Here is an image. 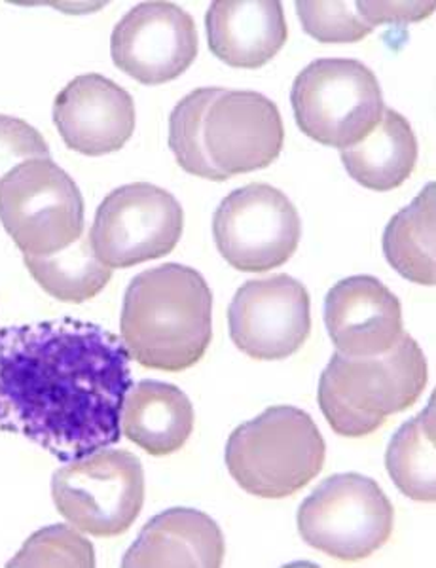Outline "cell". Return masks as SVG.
<instances>
[{
    "label": "cell",
    "instance_id": "obj_1",
    "mask_svg": "<svg viewBox=\"0 0 436 568\" xmlns=\"http://www.w3.org/2000/svg\"><path fill=\"white\" fill-rule=\"evenodd\" d=\"M131 387L130 351L99 324L67 317L0 328V433L61 463L120 442Z\"/></svg>",
    "mask_w": 436,
    "mask_h": 568
},
{
    "label": "cell",
    "instance_id": "obj_2",
    "mask_svg": "<svg viewBox=\"0 0 436 568\" xmlns=\"http://www.w3.org/2000/svg\"><path fill=\"white\" fill-rule=\"evenodd\" d=\"M283 142L277 104L256 91L200 88L171 112V152L186 173L205 181L270 168Z\"/></svg>",
    "mask_w": 436,
    "mask_h": 568
},
{
    "label": "cell",
    "instance_id": "obj_3",
    "mask_svg": "<svg viewBox=\"0 0 436 568\" xmlns=\"http://www.w3.org/2000/svg\"><path fill=\"white\" fill-rule=\"evenodd\" d=\"M120 329L131 358L144 368H192L213 339V292L189 265L146 270L125 291Z\"/></svg>",
    "mask_w": 436,
    "mask_h": 568
},
{
    "label": "cell",
    "instance_id": "obj_4",
    "mask_svg": "<svg viewBox=\"0 0 436 568\" xmlns=\"http://www.w3.org/2000/svg\"><path fill=\"white\" fill-rule=\"evenodd\" d=\"M427 385V361L416 339L403 332L387 353L349 358L334 353L321 375V412L334 433L365 438L391 415L410 409Z\"/></svg>",
    "mask_w": 436,
    "mask_h": 568
},
{
    "label": "cell",
    "instance_id": "obj_5",
    "mask_svg": "<svg viewBox=\"0 0 436 568\" xmlns=\"http://www.w3.org/2000/svg\"><path fill=\"white\" fill-rule=\"evenodd\" d=\"M325 457V439L312 415L294 406H272L235 428L224 459L243 491L287 498L320 476Z\"/></svg>",
    "mask_w": 436,
    "mask_h": 568
},
{
    "label": "cell",
    "instance_id": "obj_6",
    "mask_svg": "<svg viewBox=\"0 0 436 568\" xmlns=\"http://www.w3.org/2000/svg\"><path fill=\"white\" fill-rule=\"evenodd\" d=\"M294 118L310 139L349 149L371 133L384 114L376 74L355 59H317L300 72L291 91Z\"/></svg>",
    "mask_w": 436,
    "mask_h": 568
},
{
    "label": "cell",
    "instance_id": "obj_7",
    "mask_svg": "<svg viewBox=\"0 0 436 568\" xmlns=\"http://www.w3.org/2000/svg\"><path fill=\"white\" fill-rule=\"evenodd\" d=\"M302 540L338 561H361L393 535L395 510L378 481L363 474H334L300 504Z\"/></svg>",
    "mask_w": 436,
    "mask_h": 568
},
{
    "label": "cell",
    "instance_id": "obj_8",
    "mask_svg": "<svg viewBox=\"0 0 436 568\" xmlns=\"http://www.w3.org/2000/svg\"><path fill=\"white\" fill-rule=\"evenodd\" d=\"M0 222L23 254L52 256L84 235V200L58 163L31 160L0 181Z\"/></svg>",
    "mask_w": 436,
    "mask_h": 568
},
{
    "label": "cell",
    "instance_id": "obj_9",
    "mask_svg": "<svg viewBox=\"0 0 436 568\" xmlns=\"http://www.w3.org/2000/svg\"><path fill=\"white\" fill-rule=\"evenodd\" d=\"M52 498L59 514L82 532L124 535L143 510V465L133 453L101 449L59 468Z\"/></svg>",
    "mask_w": 436,
    "mask_h": 568
},
{
    "label": "cell",
    "instance_id": "obj_10",
    "mask_svg": "<svg viewBox=\"0 0 436 568\" xmlns=\"http://www.w3.org/2000/svg\"><path fill=\"white\" fill-rule=\"evenodd\" d=\"M184 211L175 195L149 182L112 190L88 233L101 264L125 270L170 254L183 237Z\"/></svg>",
    "mask_w": 436,
    "mask_h": 568
},
{
    "label": "cell",
    "instance_id": "obj_11",
    "mask_svg": "<svg viewBox=\"0 0 436 568\" xmlns=\"http://www.w3.org/2000/svg\"><path fill=\"white\" fill-rule=\"evenodd\" d=\"M213 235L222 258L234 270L264 273L293 258L302 220L281 190L253 182L222 200L213 216Z\"/></svg>",
    "mask_w": 436,
    "mask_h": 568
},
{
    "label": "cell",
    "instance_id": "obj_12",
    "mask_svg": "<svg viewBox=\"0 0 436 568\" xmlns=\"http://www.w3.org/2000/svg\"><path fill=\"white\" fill-rule=\"evenodd\" d=\"M230 337L254 361H283L298 353L312 332L306 286L285 273L253 278L235 292L229 310Z\"/></svg>",
    "mask_w": 436,
    "mask_h": 568
},
{
    "label": "cell",
    "instance_id": "obj_13",
    "mask_svg": "<svg viewBox=\"0 0 436 568\" xmlns=\"http://www.w3.org/2000/svg\"><path fill=\"white\" fill-rule=\"evenodd\" d=\"M200 50L192 16L173 2H143L118 21L111 37L114 65L144 85L168 84L189 71Z\"/></svg>",
    "mask_w": 436,
    "mask_h": 568
},
{
    "label": "cell",
    "instance_id": "obj_14",
    "mask_svg": "<svg viewBox=\"0 0 436 568\" xmlns=\"http://www.w3.org/2000/svg\"><path fill=\"white\" fill-rule=\"evenodd\" d=\"M53 123L69 149L79 154H112L124 149L135 131L130 93L101 74H82L59 91Z\"/></svg>",
    "mask_w": 436,
    "mask_h": 568
},
{
    "label": "cell",
    "instance_id": "obj_15",
    "mask_svg": "<svg viewBox=\"0 0 436 568\" xmlns=\"http://www.w3.org/2000/svg\"><path fill=\"white\" fill-rule=\"evenodd\" d=\"M325 324L339 355H384L403 334V307L379 278H342L325 300Z\"/></svg>",
    "mask_w": 436,
    "mask_h": 568
},
{
    "label": "cell",
    "instance_id": "obj_16",
    "mask_svg": "<svg viewBox=\"0 0 436 568\" xmlns=\"http://www.w3.org/2000/svg\"><path fill=\"white\" fill-rule=\"evenodd\" d=\"M209 50L234 69H258L281 52L288 39L285 12L277 0H216L205 16Z\"/></svg>",
    "mask_w": 436,
    "mask_h": 568
},
{
    "label": "cell",
    "instance_id": "obj_17",
    "mask_svg": "<svg viewBox=\"0 0 436 568\" xmlns=\"http://www.w3.org/2000/svg\"><path fill=\"white\" fill-rule=\"evenodd\" d=\"M224 554V535L213 517L192 508H171L144 525L122 567L219 568Z\"/></svg>",
    "mask_w": 436,
    "mask_h": 568
},
{
    "label": "cell",
    "instance_id": "obj_18",
    "mask_svg": "<svg viewBox=\"0 0 436 568\" xmlns=\"http://www.w3.org/2000/svg\"><path fill=\"white\" fill-rule=\"evenodd\" d=\"M194 420V406L181 388L144 379L125 396L122 433L152 457H165L183 449Z\"/></svg>",
    "mask_w": 436,
    "mask_h": 568
},
{
    "label": "cell",
    "instance_id": "obj_19",
    "mask_svg": "<svg viewBox=\"0 0 436 568\" xmlns=\"http://www.w3.org/2000/svg\"><path fill=\"white\" fill-rule=\"evenodd\" d=\"M339 155L353 181L374 192H391L416 169V133L403 114L385 109L378 125L363 141L339 150Z\"/></svg>",
    "mask_w": 436,
    "mask_h": 568
},
{
    "label": "cell",
    "instance_id": "obj_20",
    "mask_svg": "<svg viewBox=\"0 0 436 568\" xmlns=\"http://www.w3.org/2000/svg\"><path fill=\"white\" fill-rule=\"evenodd\" d=\"M435 192V182H430L389 220L384 233V254L391 267L422 286H435L436 281Z\"/></svg>",
    "mask_w": 436,
    "mask_h": 568
},
{
    "label": "cell",
    "instance_id": "obj_21",
    "mask_svg": "<svg viewBox=\"0 0 436 568\" xmlns=\"http://www.w3.org/2000/svg\"><path fill=\"white\" fill-rule=\"evenodd\" d=\"M435 396L414 419L391 438L385 466L404 497L416 503L436 500Z\"/></svg>",
    "mask_w": 436,
    "mask_h": 568
},
{
    "label": "cell",
    "instance_id": "obj_22",
    "mask_svg": "<svg viewBox=\"0 0 436 568\" xmlns=\"http://www.w3.org/2000/svg\"><path fill=\"white\" fill-rule=\"evenodd\" d=\"M27 270L40 288L65 304H84L111 283L112 270L99 262L90 237H80L52 256L23 254Z\"/></svg>",
    "mask_w": 436,
    "mask_h": 568
},
{
    "label": "cell",
    "instance_id": "obj_23",
    "mask_svg": "<svg viewBox=\"0 0 436 568\" xmlns=\"http://www.w3.org/2000/svg\"><path fill=\"white\" fill-rule=\"evenodd\" d=\"M8 567H95V549L67 525H52L34 532Z\"/></svg>",
    "mask_w": 436,
    "mask_h": 568
},
{
    "label": "cell",
    "instance_id": "obj_24",
    "mask_svg": "<svg viewBox=\"0 0 436 568\" xmlns=\"http://www.w3.org/2000/svg\"><path fill=\"white\" fill-rule=\"evenodd\" d=\"M296 12L304 31L325 44L358 42L374 31L355 2H296Z\"/></svg>",
    "mask_w": 436,
    "mask_h": 568
},
{
    "label": "cell",
    "instance_id": "obj_25",
    "mask_svg": "<svg viewBox=\"0 0 436 568\" xmlns=\"http://www.w3.org/2000/svg\"><path fill=\"white\" fill-rule=\"evenodd\" d=\"M44 136L20 118L0 114V181L21 163L48 160Z\"/></svg>",
    "mask_w": 436,
    "mask_h": 568
},
{
    "label": "cell",
    "instance_id": "obj_26",
    "mask_svg": "<svg viewBox=\"0 0 436 568\" xmlns=\"http://www.w3.org/2000/svg\"><path fill=\"white\" fill-rule=\"evenodd\" d=\"M361 18L374 29L384 23H408L427 18L435 2H355Z\"/></svg>",
    "mask_w": 436,
    "mask_h": 568
}]
</instances>
